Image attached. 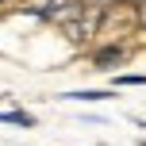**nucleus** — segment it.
Masks as SVG:
<instances>
[{"label":"nucleus","mask_w":146,"mask_h":146,"mask_svg":"<svg viewBox=\"0 0 146 146\" xmlns=\"http://www.w3.org/2000/svg\"><path fill=\"white\" fill-rule=\"evenodd\" d=\"M119 62H127V50H123L119 42H115V46H104V50L92 54V69H115Z\"/></svg>","instance_id":"f257e3e1"},{"label":"nucleus","mask_w":146,"mask_h":146,"mask_svg":"<svg viewBox=\"0 0 146 146\" xmlns=\"http://www.w3.org/2000/svg\"><path fill=\"white\" fill-rule=\"evenodd\" d=\"M0 123H12V127H35V115H27V111H0Z\"/></svg>","instance_id":"f03ea898"},{"label":"nucleus","mask_w":146,"mask_h":146,"mask_svg":"<svg viewBox=\"0 0 146 146\" xmlns=\"http://www.w3.org/2000/svg\"><path fill=\"white\" fill-rule=\"evenodd\" d=\"M111 92H66V100H108Z\"/></svg>","instance_id":"7ed1b4c3"},{"label":"nucleus","mask_w":146,"mask_h":146,"mask_svg":"<svg viewBox=\"0 0 146 146\" xmlns=\"http://www.w3.org/2000/svg\"><path fill=\"white\" fill-rule=\"evenodd\" d=\"M115 85H146L142 73H127V77H115Z\"/></svg>","instance_id":"20e7f679"},{"label":"nucleus","mask_w":146,"mask_h":146,"mask_svg":"<svg viewBox=\"0 0 146 146\" xmlns=\"http://www.w3.org/2000/svg\"><path fill=\"white\" fill-rule=\"evenodd\" d=\"M135 15H139V27H146V0H139V8H135Z\"/></svg>","instance_id":"39448f33"}]
</instances>
